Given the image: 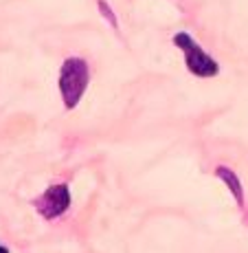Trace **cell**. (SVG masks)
I'll return each mask as SVG.
<instances>
[{"label":"cell","mask_w":248,"mask_h":253,"mask_svg":"<svg viewBox=\"0 0 248 253\" xmlns=\"http://www.w3.org/2000/svg\"><path fill=\"white\" fill-rule=\"evenodd\" d=\"M90 82V71L81 57H68L60 71V92L66 108H75L81 101Z\"/></svg>","instance_id":"cell-1"},{"label":"cell","mask_w":248,"mask_h":253,"mask_svg":"<svg viewBox=\"0 0 248 253\" xmlns=\"http://www.w3.org/2000/svg\"><path fill=\"white\" fill-rule=\"evenodd\" d=\"M215 174L226 183V187L231 189V194L235 196L237 205H244V189H242V181L237 178V174L233 172L231 168H226V165H220V168L215 169Z\"/></svg>","instance_id":"cell-4"},{"label":"cell","mask_w":248,"mask_h":253,"mask_svg":"<svg viewBox=\"0 0 248 253\" xmlns=\"http://www.w3.org/2000/svg\"><path fill=\"white\" fill-rule=\"evenodd\" d=\"M68 207H71V192L66 185H53L35 201V209L48 220L62 216Z\"/></svg>","instance_id":"cell-3"},{"label":"cell","mask_w":248,"mask_h":253,"mask_svg":"<svg viewBox=\"0 0 248 253\" xmlns=\"http://www.w3.org/2000/svg\"><path fill=\"white\" fill-rule=\"evenodd\" d=\"M99 9H101V13H104V18H108L110 24L116 29V18H114V13H112V9H110V4L106 2V0H99Z\"/></svg>","instance_id":"cell-5"},{"label":"cell","mask_w":248,"mask_h":253,"mask_svg":"<svg viewBox=\"0 0 248 253\" xmlns=\"http://www.w3.org/2000/svg\"><path fill=\"white\" fill-rule=\"evenodd\" d=\"M0 253H9V249H7V247H2V245H0Z\"/></svg>","instance_id":"cell-6"},{"label":"cell","mask_w":248,"mask_h":253,"mask_svg":"<svg viewBox=\"0 0 248 253\" xmlns=\"http://www.w3.org/2000/svg\"><path fill=\"white\" fill-rule=\"evenodd\" d=\"M174 44L184 53V64H187L189 73H193L198 77H215L220 73V64L211 55H207L204 48L187 31L176 33L174 36Z\"/></svg>","instance_id":"cell-2"}]
</instances>
